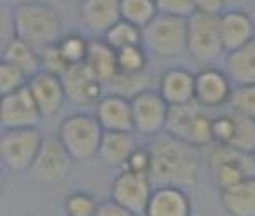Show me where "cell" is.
Segmentation results:
<instances>
[{"label":"cell","mask_w":255,"mask_h":216,"mask_svg":"<svg viewBox=\"0 0 255 216\" xmlns=\"http://www.w3.org/2000/svg\"><path fill=\"white\" fill-rule=\"evenodd\" d=\"M151 151L149 178L154 186H178L188 191L200 178V149L191 144L161 133L148 143Z\"/></svg>","instance_id":"obj_1"},{"label":"cell","mask_w":255,"mask_h":216,"mask_svg":"<svg viewBox=\"0 0 255 216\" xmlns=\"http://www.w3.org/2000/svg\"><path fill=\"white\" fill-rule=\"evenodd\" d=\"M15 37L35 51L57 44L62 37V17L54 5L40 0H22L12 7Z\"/></svg>","instance_id":"obj_2"},{"label":"cell","mask_w":255,"mask_h":216,"mask_svg":"<svg viewBox=\"0 0 255 216\" xmlns=\"http://www.w3.org/2000/svg\"><path fill=\"white\" fill-rule=\"evenodd\" d=\"M218 17L193 12L186 19V54L200 66H215L227 56Z\"/></svg>","instance_id":"obj_3"},{"label":"cell","mask_w":255,"mask_h":216,"mask_svg":"<svg viewBox=\"0 0 255 216\" xmlns=\"http://www.w3.org/2000/svg\"><path fill=\"white\" fill-rule=\"evenodd\" d=\"M143 47L156 59L170 61L186 54V19L159 12L143 29Z\"/></svg>","instance_id":"obj_4"},{"label":"cell","mask_w":255,"mask_h":216,"mask_svg":"<svg viewBox=\"0 0 255 216\" xmlns=\"http://www.w3.org/2000/svg\"><path fill=\"white\" fill-rule=\"evenodd\" d=\"M104 129L94 114L76 112L59 124L57 139L74 161H89L98 156Z\"/></svg>","instance_id":"obj_5"},{"label":"cell","mask_w":255,"mask_h":216,"mask_svg":"<svg viewBox=\"0 0 255 216\" xmlns=\"http://www.w3.org/2000/svg\"><path fill=\"white\" fill-rule=\"evenodd\" d=\"M205 166L213 186L223 190L255 176V152L239 149L234 146L213 144L207 154Z\"/></svg>","instance_id":"obj_6"},{"label":"cell","mask_w":255,"mask_h":216,"mask_svg":"<svg viewBox=\"0 0 255 216\" xmlns=\"http://www.w3.org/2000/svg\"><path fill=\"white\" fill-rule=\"evenodd\" d=\"M212 121L213 116L210 114V111L200 106L197 101L181 106H171L165 133L198 147V149L210 147L213 146Z\"/></svg>","instance_id":"obj_7"},{"label":"cell","mask_w":255,"mask_h":216,"mask_svg":"<svg viewBox=\"0 0 255 216\" xmlns=\"http://www.w3.org/2000/svg\"><path fill=\"white\" fill-rule=\"evenodd\" d=\"M45 136L39 128L2 129L0 134V161L12 173L30 171Z\"/></svg>","instance_id":"obj_8"},{"label":"cell","mask_w":255,"mask_h":216,"mask_svg":"<svg viewBox=\"0 0 255 216\" xmlns=\"http://www.w3.org/2000/svg\"><path fill=\"white\" fill-rule=\"evenodd\" d=\"M131 104H133L134 134L151 139L165 133L170 104L163 99L158 89L149 87L146 91L136 94L131 99Z\"/></svg>","instance_id":"obj_9"},{"label":"cell","mask_w":255,"mask_h":216,"mask_svg":"<svg viewBox=\"0 0 255 216\" xmlns=\"http://www.w3.org/2000/svg\"><path fill=\"white\" fill-rule=\"evenodd\" d=\"M154 184L148 174L133 173L129 169H120L109 188V198L121 205L123 208L133 211L136 215H144L149 196Z\"/></svg>","instance_id":"obj_10"},{"label":"cell","mask_w":255,"mask_h":216,"mask_svg":"<svg viewBox=\"0 0 255 216\" xmlns=\"http://www.w3.org/2000/svg\"><path fill=\"white\" fill-rule=\"evenodd\" d=\"M235 84L225 69L215 66H203L195 79V101L208 111L229 106Z\"/></svg>","instance_id":"obj_11"},{"label":"cell","mask_w":255,"mask_h":216,"mask_svg":"<svg viewBox=\"0 0 255 216\" xmlns=\"http://www.w3.org/2000/svg\"><path fill=\"white\" fill-rule=\"evenodd\" d=\"M74 159L56 138H45L29 173L44 184L61 183L71 173Z\"/></svg>","instance_id":"obj_12"},{"label":"cell","mask_w":255,"mask_h":216,"mask_svg":"<svg viewBox=\"0 0 255 216\" xmlns=\"http://www.w3.org/2000/svg\"><path fill=\"white\" fill-rule=\"evenodd\" d=\"M40 121H42V114L27 85L15 92L5 94L0 99L2 129L37 128Z\"/></svg>","instance_id":"obj_13"},{"label":"cell","mask_w":255,"mask_h":216,"mask_svg":"<svg viewBox=\"0 0 255 216\" xmlns=\"http://www.w3.org/2000/svg\"><path fill=\"white\" fill-rule=\"evenodd\" d=\"M67 101L76 106H93L103 97L104 84L84 64L71 66L61 75Z\"/></svg>","instance_id":"obj_14"},{"label":"cell","mask_w":255,"mask_h":216,"mask_svg":"<svg viewBox=\"0 0 255 216\" xmlns=\"http://www.w3.org/2000/svg\"><path fill=\"white\" fill-rule=\"evenodd\" d=\"M27 87H29L42 118H51V116L59 114L67 102L61 75L52 74V72L39 71L29 79Z\"/></svg>","instance_id":"obj_15"},{"label":"cell","mask_w":255,"mask_h":216,"mask_svg":"<svg viewBox=\"0 0 255 216\" xmlns=\"http://www.w3.org/2000/svg\"><path fill=\"white\" fill-rule=\"evenodd\" d=\"M77 17L86 32L93 37H103L121 20V0H81Z\"/></svg>","instance_id":"obj_16"},{"label":"cell","mask_w":255,"mask_h":216,"mask_svg":"<svg viewBox=\"0 0 255 216\" xmlns=\"http://www.w3.org/2000/svg\"><path fill=\"white\" fill-rule=\"evenodd\" d=\"M94 116L104 131L134 133L131 99L123 97L120 94L104 92L103 97L94 104Z\"/></svg>","instance_id":"obj_17"},{"label":"cell","mask_w":255,"mask_h":216,"mask_svg":"<svg viewBox=\"0 0 255 216\" xmlns=\"http://www.w3.org/2000/svg\"><path fill=\"white\" fill-rule=\"evenodd\" d=\"M195 79L197 72L183 66L168 67L158 79V92L171 106H181L195 101Z\"/></svg>","instance_id":"obj_18"},{"label":"cell","mask_w":255,"mask_h":216,"mask_svg":"<svg viewBox=\"0 0 255 216\" xmlns=\"http://www.w3.org/2000/svg\"><path fill=\"white\" fill-rule=\"evenodd\" d=\"M220 34L227 54L237 51L255 39V22L249 12L242 8H227L218 17Z\"/></svg>","instance_id":"obj_19"},{"label":"cell","mask_w":255,"mask_h":216,"mask_svg":"<svg viewBox=\"0 0 255 216\" xmlns=\"http://www.w3.org/2000/svg\"><path fill=\"white\" fill-rule=\"evenodd\" d=\"M188 191L178 186H154L143 216H190Z\"/></svg>","instance_id":"obj_20"},{"label":"cell","mask_w":255,"mask_h":216,"mask_svg":"<svg viewBox=\"0 0 255 216\" xmlns=\"http://www.w3.org/2000/svg\"><path fill=\"white\" fill-rule=\"evenodd\" d=\"M136 146H138V143H136L134 133L104 131L96 157L106 168L123 169L126 166L128 157L136 149Z\"/></svg>","instance_id":"obj_21"},{"label":"cell","mask_w":255,"mask_h":216,"mask_svg":"<svg viewBox=\"0 0 255 216\" xmlns=\"http://www.w3.org/2000/svg\"><path fill=\"white\" fill-rule=\"evenodd\" d=\"M218 200L227 216H255V176L218 190Z\"/></svg>","instance_id":"obj_22"},{"label":"cell","mask_w":255,"mask_h":216,"mask_svg":"<svg viewBox=\"0 0 255 216\" xmlns=\"http://www.w3.org/2000/svg\"><path fill=\"white\" fill-rule=\"evenodd\" d=\"M84 64L106 85L118 74V51L104 40V37H91Z\"/></svg>","instance_id":"obj_23"},{"label":"cell","mask_w":255,"mask_h":216,"mask_svg":"<svg viewBox=\"0 0 255 216\" xmlns=\"http://www.w3.org/2000/svg\"><path fill=\"white\" fill-rule=\"evenodd\" d=\"M223 69L235 85L255 84V39L227 54Z\"/></svg>","instance_id":"obj_24"},{"label":"cell","mask_w":255,"mask_h":216,"mask_svg":"<svg viewBox=\"0 0 255 216\" xmlns=\"http://www.w3.org/2000/svg\"><path fill=\"white\" fill-rule=\"evenodd\" d=\"M0 61L20 67L29 77L37 74L39 71H42L39 51H35L30 44H27L25 40L19 37H12L5 44H2Z\"/></svg>","instance_id":"obj_25"},{"label":"cell","mask_w":255,"mask_h":216,"mask_svg":"<svg viewBox=\"0 0 255 216\" xmlns=\"http://www.w3.org/2000/svg\"><path fill=\"white\" fill-rule=\"evenodd\" d=\"M151 87V72H141V74H118L109 82L104 85V91L120 94L123 97L133 99L136 94L146 91Z\"/></svg>","instance_id":"obj_26"},{"label":"cell","mask_w":255,"mask_h":216,"mask_svg":"<svg viewBox=\"0 0 255 216\" xmlns=\"http://www.w3.org/2000/svg\"><path fill=\"white\" fill-rule=\"evenodd\" d=\"M158 13V0H121V19L141 29H144Z\"/></svg>","instance_id":"obj_27"},{"label":"cell","mask_w":255,"mask_h":216,"mask_svg":"<svg viewBox=\"0 0 255 216\" xmlns=\"http://www.w3.org/2000/svg\"><path fill=\"white\" fill-rule=\"evenodd\" d=\"M103 37L116 51L131 46H143V29L123 19L116 22Z\"/></svg>","instance_id":"obj_28"},{"label":"cell","mask_w":255,"mask_h":216,"mask_svg":"<svg viewBox=\"0 0 255 216\" xmlns=\"http://www.w3.org/2000/svg\"><path fill=\"white\" fill-rule=\"evenodd\" d=\"M149 71V54L143 46H131L118 51V72L141 74Z\"/></svg>","instance_id":"obj_29"},{"label":"cell","mask_w":255,"mask_h":216,"mask_svg":"<svg viewBox=\"0 0 255 216\" xmlns=\"http://www.w3.org/2000/svg\"><path fill=\"white\" fill-rule=\"evenodd\" d=\"M59 51H61L62 57L69 66L83 64L88 56L89 49V39L84 34L79 32H69L64 34L61 40L57 42Z\"/></svg>","instance_id":"obj_30"},{"label":"cell","mask_w":255,"mask_h":216,"mask_svg":"<svg viewBox=\"0 0 255 216\" xmlns=\"http://www.w3.org/2000/svg\"><path fill=\"white\" fill-rule=\"evenodd\" d=\"M99 201L88 191H72L64 198L66 216H96Z\"/></svg>","instance_id":"obj_31"},{"label":"cell","mask_w":255,"mask_h":216,"mask_svg":"<svg viewBox=\"0 0 255 216\" xmlns=\"http://www.w3.org/2000/svg\"><path fill=\"white\" fill-rule=\"evenodd\" d=\"M229 109L255 121V84L235 85L229 102Z\"/></svg>","instance_id":"obj_32"},{"label":"cell","mask_w":255,"mask_h":216,"mask_svg":"<svg viewBox=\"0 0 255 216\" xmlns=\"http://www.w3.org/2000/svg\"><path fill=\"white\" fill-rule=\"evenodd\" d=\"M237 131V118L235 112H220V114L213 116L212 121V138L213 144H222V146H230L234 143Z\"/></svg>","instance_id":"obj_33"},{"label":"cell","mask_w":255,"mask_h":216,"mask_svg":"<svg viewBox=\"0 0 255 216\" xmlns=\"http://www.w3.org/2000/svg\"><path fill=\"white\" fill-rule=\"evenodd\" d=\"M29 75L20 67L0 61V96L15 92L29 84Z\"/></svg>","instance_id":"obj_34"},{"label":"cell","mask_w":255,"mask_h":216,"mask_svg":"<svg viewBox=\"0 0 255 216\" xmlns=\"http://www.w3.org/2000/svg\"><path fill=\"white\" fill-rule=\"evenodd\" d=\"M39 54H40V64H42V71H47V72H52V74L62 75L64 72L71 67L66 62V59L62 57V54H61V51H59L57 44H52V46L42 49Z\"/></svg>","instance_id":"obj_35"},{"label":"cell","mask_w":255,"mask_h":216,"mask_svg":"<svg viewBox=\"0 0 255 216\" xmlns=\"http://www.w3.org/2000/svg\"><path fill=\"white\" fill-rule=\"evenodd\" d=\"M125 169L149 176V171H151V151H149L148 144L146 146H139V144L136 146V149L128 157Z\"/></svg>","instance_id":"obj_36"},{"label":"cell","mask_w":255,"mask_h":216,"mask_svg":"<svg viewBox=\"0 0 255 216\" xmlns=\"http://www.w3.org/2000/svg\"><path fill=\"white\" fill-rule=\"evenodd\" d=\"M195 2L197 0H158V5H159V12L188 19L191 13L197 10L195 8Z\"/></svg>","instance_id":"obj_37"},{"label":"cell","mask_w":255,"mask_h":216,"mask_svg":"<svg viewBox=\"0 0 255 216\" xmlns=\"http://www.w3.org/2000/svg\"><path fill=\"white\" fill-rule=\"evenodd\" d=\"M195 12L208 13V15H222L227 10V0H197Z\"/></svg>","instance_id":"obj_38"},{"label":"cell","mask_w":255,"mask_h":216,"mask_svg":"<svg viewBox=\"0 0 255 216\" xmlns=\"http://www.w3.org/2000/svg\"><path fill=\"white\" fill-rule=\"evenodd\" d=\"M96 216H138V215L129 210H126V208H123L121 205H118L116 201H113L111 198H109L108 201L99 203Z\"/></svg>","instance_id":"obj_39"},{"label":"cell","mask_w":255,"mask_h":216,"mask_svg":"<svg viewBox=\"0 0 255 216\" xmlns=\"http://www.w3.org/2000/svg\"><path fill=\"white\" fill-rule=\"evenodd\" d=\"M71 2H77V3H79V2H81V0H71Z\"/></svg>","instance_id":"obj_40"}]
</instances>
